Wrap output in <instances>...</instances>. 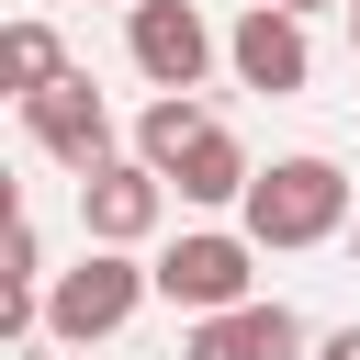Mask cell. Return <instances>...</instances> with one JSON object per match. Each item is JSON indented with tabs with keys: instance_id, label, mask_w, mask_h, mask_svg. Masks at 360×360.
I'll use <instances>...</instances> for the list:
<instances>
[{
	"instance_id": "obj_2",
	"label": "cell",
	"mask_w": 360,
	"mask_h": 360,
	"mask_svg": "<svg viewBox=\"0 0 360 360\" xmlns=\"http://www.w3.org/2000/svg\"><path fill=\"white\" fill-rule=\"evenodd\" d=\"M146 292H158V259H135V248H90L79 270H56V281H45V338L90 349V338L135 326V304H146Z\"/></svg>"
},
{
	"instance_id": "obj_5",
	"label": "cell",
	"mask_w": 360,
	"mask_h": 360,
	"mask_svg": "<svg viewBox=\"0 0 360 360\" xmlns=\"http://www.w3.org/2000/svg\"><path fill=\"white\" fill-rule=\"evenodd\" d=\"M22 135H34L56 169H79V180H90V169H112V101H101L79 68H68L56 90H34V101H22Z\"/></svg>"
},
{
	"instance_id": "obj_8",
	"label": "cell",
	"mask_w": 360,
	"mask_h": 360,
	"mask_svg": "<svg viewBox=\"0 0 360 360\" xmlns=\"http://www.w3.org/2000/svg\"><path fill=\"white\" fill-rule=\"evenodd\" d=\"M180 360H315V349L292 304H225V315H191Z\"/></svg>"
},
{
	"instance_id": "obj_11",
	"label": "cell",
	"mask_w": 360,
	"mask_h": 360,
	"mask_svg": "<svg viewBox=\"0 0 360 360\" xmlns=\"http://www.w3.org/2000/svg\"><path fill=\"white\" fill-rule=\"evenodd\" d=\"M0 68H11V90H22V101H34V90H56V79H68V45H56V22H45V11H22V22L0 34Z\"/></svg>"
},
{
	"instance_id": "obj_1",
	"label": "cell",
	"mask_w": 360,
	"mask_h": 360,
	"mask_svg": "<svg viewBox=\"0 0 360 360\" xmlns=\"http://www.w3.org/2000/svg\"><path fill=\"white\" fill-rule=\"evenodd\" d=\"M236 225L259 236V248H326V236H349V180H338V158H270L259 180H248V202H236Z\"/></svg>"
},
{
	"instance_id": "obj_15",
	"label": "cell",
	"mask_w": 360,
	"mask_h": 360,
	"mask_svg": "<svg viewBox=\"0 0 360 360\" xmlns=\"http://www.w3.org/2000/svg\"><path fill=\"white\" fill-rule=\"evenodd\" d=\"M349 259H360V214H349Z\"/></svg>"
},
{
	"instance_id": "obj_3",
	"label": "cell",
	"mask_w": 360,
	"mask_h": 360,
	"mask_svg": "<svg viewBox=\"0 0 360 360\" xmlns=\"http://www.w3.org/2000/svg\"><path fill=\"white\" fill-rule=\"evenodd\" d=\"M248 259H259V236H248V225H191V236H169V248H158V292H169L180 315L259 304V292H248Z\"/></svg>"
},
{
	"instance_id": "obj_10",
	"label": "cell",
	"mask_w": 360,
	"mask_h": 360,
	"mask_svg": "<svg viewBox=\"0 0 360 360\" xmlns=\"http://www.w3.org/2000/svg\"><path fill=\"white\" fill-rule=\"evenodd\" d=\"M248 180H259V158H248L225 124H214V135H202V146L169 169V191H180V202H248Z\"/></svg>"
},
{
	"instance_id": "obj_9",
	"label": "cell",
	"mask_w": 360,
	"mask_h": 360,
	"mask_svg": "<svg viewBox=\"0 0 360 360\" xmlns=\"http://www.w3.org/2000/svg\"><path fill=\"white\" fill-rule=\"evenodd\" d=\"M202 135H214V112H202V101H191V90H158V101H146V112H135V158H146V169H158V180H169V169H180V158H191V146H202Z\"/></svg>"
},
{
	"instance_id": "obj_16",
	"label": "cell",
	"mask_w": 360,
	"mask_h": 360,
	"mask_svg": "<svg viewBox=\"0 0 360 360\" xmlns=\"http://www.w3.org/2000/svg\"><path fill=\"white\" fill-rule=\"evenodd\" d=\"M124 11H135V0H124Z\"/></svg>"
},
{
	"instance_id": "obj_6",
	"label": "cell",
	"mask_w": 360,
	"mask_h": 360,
	"mask_svg": "<svg viewBox=\"0 0 360 360\" xmlns=\"http://www.w3.org/2000/svg\"><path fill=\"white\" fill-rule=\"evenodd\" d=\"M158 225H169V180H158L146 158H112V169L79 180V236H90V248H146Z\"/></svg>"
},
{
	"instance_id": "obj_7",
	"label": "cell",
	"mask_w": 360,
	"mask_h": 360,
	"mask_svg": "<svg viewBox=\"0 0 360 360\" xmlns=\"http://www.w3.org/2000/svg\"><path fill=\"white\" fill-rule=\"evenodd\" d=\"M225 68H236L248 90H270V101H292V90L315 79V45H304V22H292V11L248 0V11L225 22Z\"/></svg>"
},
{
	"instance_id": "obj_14",
	"label": "cell",
	"mask_w": 360,
	"mask_h": 360,
	"mask_svg": "<svg viewBox=\"0 0 360 360\" xmlns=\"http://www.w3.org/2000/svg\"><path fill=\"white\" fill-rule=\"evenodd\" d=\"M349 56H360V0H349Z\"/></svg>"
},
{
	"instance_id": "obj_12",
	"label": "cell",
	"mask_w": 360,
	"mask_h": 360,
	"mask_svg": "<svg viewBox=\"0 0 360 360\" xmlns=\"http://www.w3.org/2000/svg\"><path fill=\"white\" fill-rule=\"evenodd\" d=\"M315 360H360V326H326V338H315Z\"/></svg>"
},
{
	"instance_id": "obj_4",
	"label": "cell",
	"mask_w": 360,
	"mask_h": 360,
	"mask_svg": "<svg viewBox=\"0 0 360 360\" xmlns=\"http://www.w3.org/2000/svg\"><path fill=\"white\" fill-rule=\"evenodd\" d=\"M124 56H135L146 90H202V68L225 56V34H214L191 0H135V11H124Z\"/></svg>"
},
{
	"instance_id": "obj_13",
	"label": "cell",
	"mask_w": 360,
	"mask_h": 360,
	"mask_svg": "<svg viewBox=\"0 0 360 360\" xmlns=\"http://www.w3.org/2000/svg\"><path fill=\"white\" fill-rule=\"evenodd\" d=\"M270 11H292V22H315V11H349V0H270Z\"/></svg>"
}]
</instances>
